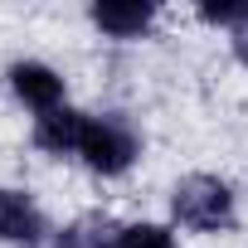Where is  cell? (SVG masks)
<instances>
[{
	"label": "cell",
	"mask_w": 248,
	"mask_h": 248,
	"mask_svg": "<svg viewBox=\"0 0 248 248\" xmlns=\"http://www.w3.org/2000/svg\"><path fill=\"white\" fill-rule=\"evenodd\" d=\"M5 83H10V97H15L20 107H30L34 117L68 107V102H63L68 83H63V73H59L54 63H44V59H15V63L5 68Z\"/></svg>",
	"instance_id": "3"
},
{
	"label": "cell",
	"mask_w": 248,
	"mask_h": 248,
	"mask_svg": "<svg viewBox=\"0 0 248 248\" xmlns=\"http://www.w3.org/2000/svg\"><path fill=\"white\" fill-rule=\"evenodd\" d=\"M49 238V219L39 209V200L20 185H0V243L10 248H34Z\"/></svg>",
	"instance_id": "4"
},
{
	"label": "cell",
	"mask_w": 248,
	"mask_h": 248,
	"mask_svg": "<svg viewBox=\"0 0 248 248\" xmlns=\"http://www.w3.org/2000/svg\"><path fill=\"white\" fill-rule=\"evenodd\" d=\"M117 248H180V238H175V229H170V224H156V219H132V224H122Z\"/></svg>",
	"instance_id": "8"
},
{
	"label": "cell",
	"mask_w": 248,
	"mask_h": 248,
	"mask_svg": "<svg viewBox=\"0 0 248 248\" xmlns=\"http://www.w3.org/2000/svg\"><path fill=\"white\" fill-rule=\"evenodd\" d=\"M229 49H233V59H238V63L248 68V15H243V20H238V25L229 30Z\"/></svg>",
	"instance_id": "10"
},
{
	"label": "cell",
	"mask_w": 248,
	"mask_h": 248,
	"mask_svg": "<svg viewBox=\"0 0 248 248\" xmlns=\"http://www.w3.org/2000/svg\"><path fill=\"white\" fill-rule=\"evenodd\" d=\"M137 156H141V132L132 127V117H122V112L93 117L88 112V132H83V146H78L83 170H93L102 180H117L137 166Z\"/></svg>",
	"instance_id": "2"
},
{
	"label": "cell",
	"mask_w": 248,
	"mask_h": 248,
	"mask_svg": "<svg viewBox=\"0 0 248 248\" xmlns=\"http://www.w3.org/2000/svg\"><path fill=\"white\" fill-rule=\"evenodd\" d=\"M83 132H88V112H78V107H59V112L34 117L30 141H34L44 156H54V161H63V156H73V161H78Z\"/></svg>",
	"instance_id": "6"
},
{
	"label": "cell",
	"mask_w": 248,
	"mask_h": 248,
	"mask_svg": "<svg viewBox=\"0 0 248 248\" xmlns=\"http://www.w3.org/2000/svg\"><path fill=\"white\" fill-rule=\"evenodd\" d=\"M122 224H112L107 214H83L59 233V248H117Z\"/></svg>",
	"instance_id": "7"
},
{
	"label": "cell",
	"mask_w": 248,
	"mask_h": 248,
	"mask_svg": "<svg viewBox=\"0 0 248 248\" xmlns=\"http://www.w3.org/2000/svg\"><path fill=\"white\" fill-rule=\"evenodd\" d=\"M170 219L190 233H224L238 224V195L229 180H219L209 170L180 175L170 185Z\"/></svg>",
	"instance_id": "1"
},
{
	"label": "cell",
	"mask_w": 248,
	"mask_h": 248,
	"mask_svg": "<svg viewBox=\"0 0 248 248\" xmlns=\"http://www.w3.org/2000/svg\"><path fill=\"white\" fill-rule=\"evenodd\" d=\"M88 20L97 34H107L117 44H132V39L151 34L156 5H146V0H97V5H88Z\"/></svg>",
	"instance_id": "5"
},
{
	"label": "cell",
	"mask_w": 248,
	"mask_h": 248,
	"mask_svg": "<svg viewBox=\"0 0 248 248\" xmlns=\"http://www.w3.org/2000/svg\"><path fill=\"white\" fill-rule=\"evenodd\" d=\"M243 15H248V0H204V5H200V20L219 25V30H233Z\"/></svg>",
	"instance_id": "9"
}]
</instances>
